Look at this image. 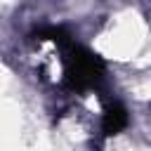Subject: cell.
Returning a JSON list of instances; mask_svg holds the SVG:
<instances>
[{
    "label": "cell",
    "instance_id": "obj_2",
    "mask_svg": "<svg viewBox=\"0 0 151 151\" xmlns=\"http://www.w3.org/2000/svg\"><path fill=\"white\" fill-rule=\"evenodd\" d=\"M125 123H127L125 111H123L120 106H113V109H109L106 116H104V132H106V134H116L118 130L125 127Z\"/></svg>",
    "mask_w": 151,
    "mask_h": 151
},
{
    "label": "cell",
    "instance_id": "obj_1",
    "mask_svg": "<svg viewBox=\"0 0 151 151\" xmlns=\"http://www.w3.org/2000/svg\"><path fill=\"white\" fill-rule=\"evenodd\" d=\"M68 76L73 85L85 87L101 78V61L83 47L68 45Z\"/></svg>",
    "mask_w": 151,
    "mask_h": 151
}]
</instances>
